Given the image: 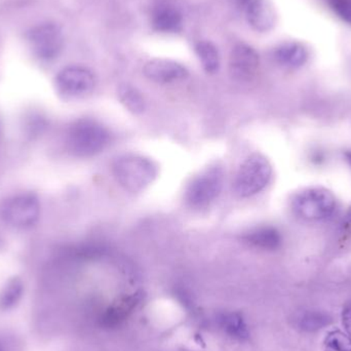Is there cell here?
Listing matches in <instances>:
<instances>
[{
    "mask_svg": "<svg viewBox=\"0 0 351 351\" xmlns=\"http://www.w3.org/2000/svg\"><path fill=\"white\" fill-rule=\"evenodd\" d=\"M291 210L299 220L307 223L326 222L333 218L338 202L331 190L325 187H307L293 194Z\"/></svg>",
    "mask_w": 351,
    "mask_h": 351,
    "instance_id": "obj_1",
    "label": "cell"
},
{
    "mask_svg": "<svg viewBox=\"0 0 351 351\" xmlns=\"http://www.w3.org/2000/svg\"><path fill=\"white\" fill-rule=\"evenodd\" d=\"M112 174L125 191L139 193L154 183L158 168L154 160L145 156L125 154L113 162Z\"/></svg>",
    "mask_w": 351,
    "mask_h": 351,
    "instance_id": "obj_2",
    "label": "cell"
},
{
    "mask_svg": "<svg viewBox=\"0 0 351 351\" xmlns=\"http://www.w3.org/2000/svg\"><path fill=\"white\" fill-rule=\"evenodd\" d=\"M109 139V132L99 121L90 119H78L72 123L68 131V149L76 158H93L106 148Z\"/></svg>",
    "mask_w": 351,
    "mask_h": 351,
    "instance_id": "obj_3",
    "label": "cell"
},
{
    "mask_svg": "<svg viewBox=\"0 0 351 351\" xmlns=\"http://www.w3.org/2000/svg\"><path fill=\"white\" fill-rule=\"evenodd\" d=\"M272 166L266 156L254 154L243 162L234 180V191L239 197L247 198L261 192L269 184Z\"/></svg>",
    "mask_w": 351,
    "mask_h": 351,
    "instance_id": "obj_4",
    "label": "cell"
},
{
    "mask_svg": "<svg viewBox=\"0 0 351 351\" xmlns=\"http://www.w3.org/2000/svg\"><path fill=\"white\" fill-rule=\"evenodd\" d=\"M41 206L33 193H20L10 196L0 202V219L14 229H29L40 218Z\"/></svg>",
    "mask_w": 351,
    "mask_h": 351,
    "instance_id": "obj_5",
    "label": "cell"
},
{
    "mask_svg": "<svg viewBox=\"0 0 351 351\" xmlns=\"http://www.w3.org/2000/svg\"><path fill=\"white\" fill-rule=\"evenodd\" d=\"M224 176V170L219 165H213L196 175L185 190L188 206L197 210L208 208L220 195Z\"/></svg>",
    "mask_w": 351,
    "mask_h": 351,
    "instance_id": "obj_6",
    "label": "cell"
},
{
    "mask_svg": "<svg viewBox=\"0 0 351 351\" xmlns=\"http://www.w3.org/2000/svg\"><path fill=\"white\" fill-rule=\"evenodd\" d=\"M28 41L37 58L43 61H53L64 49V35L57 24L45 23L34 27L28 33Z\"/></svg>",
    "mask_w": 351,
    "mask_h": 351,
    "instance_id": "obj_7",
    "label": "cell"
},
{
    "mask_svg": "<svg viewBox=\"0 0 351 351\" xmlns=\"http://www.w3.org/2000/svg\"><path fill=\"white\" fill-rule=\"evenodd\" d=\"M96 77L88 68L68 66L56 76V88L62 95L70 98L86 96L94 90Z\"/></svg>",
    "mask_w": 351,
    "mask_h": 351,
    "instance_id": "obj_8",
    "label": "cell"
},
{
    "mask_svg": "<svg viewBox=\"0 0 351 351\" xmlns=\"http://www.w3.org/2000/svg\"><path fill=\"white\" fill-rule=\"evenodd\" d=\"M260 57L257 51L247 43L233 47L229 58V72L237 82H250L259 69Z\"/></svg>",
    "mask_w": 351,
    "mask_h": 351,
    "instance_id": "obj_9",
    "label": "cell"
},
{
    "mask_svg": "<svg viewBox=\"0 0 351 351\" xmlns=\"http://www.w3.org/2000/svg\"><path fill=\"white\" fill-rule=\"evenodd\" d=\"M143 73L156 84H168L185 80L189 72L185 66L173 60L154 59L145 64Z\"/></svg>",
    "mask_w": 351,
    "mask_h": 351,
    "instance_id": "obj_10",
    "label": "cell"
},
{
    "mask_svg": "<svg viewBox=\"0 0 351 351\" xmlns=\"http://www.w3.org/2000/svg\"><path fill=\"white\" fill-rule=\"evenodd\" d=\"M245 12L250 26L258 32H268L276 25V12L268 0H252Z\"/></svg>",
    "mask_w": 351,
    "mask_h": 351,
    "instance_id": "obj_11",
    "label": "cell"
},
{
    "mask_svg": "<svg viewBox=\"0 0 351 351\" xmlns=\"http://www.w3.org/2000/svg\"><path fill=\"white\" fill-rule=\"evenodd\" d=\"M274 59L282 67L299 69L308 61L309 51L302 43L289 41L274 49Z\"/></svg>",
    "mask_w": 351,
    "mask_h": 351,
    "instance_id": "obj_12",
    "label": "cell"
},
{
    "mask_svg": "<svg viewBox=\"0 0 351 351\" xmlns=\"http://www.w3.org/2000/svg\"><path fill=\"white\" fill-rule=\"evenodd\" d=\"M141 293H135V294L129 295L119 299V302L109 307L105 311L102 315L103 326L105 327H117L119 324L123 323L127 317L135 311L136 307L140 304L142 301Z\"/></svg>",
    "mask_w": 351,
    "mask_h": 351,
    "instance_id": "obj_13",
    "label": "cell"
},
{
    "mask_svg": "<svg viewBox=\"0 0 351 351\" xmlns=\"http://www.w3.org/2000/svg\"><path fill=\"white\" fill-rule=\"evenodd\" d=\"M243 239L247 245L263 251H276L282 243V234L272 226L256 227L245 233Z\"/></svg>",
    "mask_w": 351,
    "mask_h": 351,
    "instance_id": "obj_14",
    "label": "cell"
},
{
    "mask_svg": "<svg viewBox=\"0 0 351 351\" xmlns=\"http://www.w3.org/2000/svg\"><path fill=\"white\" fill-rule=\"evenodd\" d=\"M220 329L232 339L245 341L249 339L250 332L245 319L237 313H223L217 317Z\"/></svg>",
    "mask_w": 351,
    "mask_h": 351,
    "instance_id": "obj_15",
    "label": "cell"
},
{
    "mask_svg": "<svg viewBox=\"0 0 351 351\" xmlns=\"http://www.w3.org/2000/svg\"><path fill=\"white\" fill-rule=\"evenodd\" d=\"M182 14L179 10L170 6L158 8L154 16V28L160 32L174 33L182 27Z\"/></svg>",
    "mask_w": 351,
    "mask_h": 351,
    "instance_id": "obj_16",
    "label": "cell"
},
{
    "mask_svg": "<svg viewBox=\"0 0 351 351\" xmlns=\"http://www.w3.org/2000/svg\"><path fill=\"white\" fill-rule=\"evenodd\" d=\"M196 53L202 67L208 73L214 74L220 68V55L214 43L202 40L196 45Z\"/></svg>",
    "mask_w": 351,
    "mask_h": 351,
    "instance_id": "obj_17",
    "label": "cell"
},
{
    "mask_svg": "<svg viewBox=\"0 0 351 351\" xmlns=\"http://www.w3.org/2000/svg\"><path fill=\"white\" fill-rule=\"evenodd\" d=\"M119 98L121 104L134 114H141L145 110L146 103L141 93L130 84L119 86Z\"/></svg>",
    "mask_w": 351,
    "mask_h": 351,
    "instance_id": "obj_18",
    "label": "cell"
},
{
    "mask_svg": "<svg viewBox=\"0 0 351 351\" xmlns=\"http://www.w3.org/2000/svg\"><path fill=\"white\" fill-rule=\"evenodd\" d=\"M24 291V285L19 278H12L6 282L0 293V309L8 311L20 301Z\"/></svg>",
    "mask_w": 351,
    "mask_h": 351,
    "instance_id": "obj_19",
    "label": "cell"
},
{
    "mask_svg": "<svg viewBox=\"0 0 351 351\" xmlns=\"http://www.w3.org/2000/svg\"><path fill=\"white\" fill-rule=\"evenodd\" d=\"M330 319L326 313L319 311H306L298 319V327L302 331L315 332L329 325Z\"/></svg>",
    "mask_w": 351,
    "mask_h": 351,
    "instance_id": "obj_20",
    "label": "cell"
},
{
    "mask_svg": "<svg viewBox=\"0 0 351 351\" xmlns=\"http://www.w3.org/2000/svg\"><path fill=\"white\" fill-rule=\"evenodd\" d=\"M326 346L333 351H351V337L342 332L334 331L326 339Z\"/></svg>",
    "mask_w": 351,
    "mask_h": 351,
    "instance_id": "obj_21",
    "label": "cell"
},
{
    "mask_svg": "<svg viewBox=\"0 0 351 351\" xmlns=\"http://www.w3.org/2000/svg\"><path fill=\"white\" fill-rule=\"evenodd\" d=\"M327 3L340 20L351 25V0H327Z\"/></svg>",
    "mask_w": 351,
    "mask_h": 351,
    "instance_id": "obj_22",
    "label": "cell"
},
{
    "mask_svg": "<svg viewBox=\"0 0 351 351\" xmlns=\"http://www.w3.org/2000/svg\"><path fill=\"white\" fill-rule=\"evenodd\" d=\"M343 325L346 326V331L351 337V305L343 311Z\"/></svg>",
    "mask_w": 351,
    "mask_h": 351,
    "instance_id": "obj_23",
    "label": "cell"
},
{
    "mask_svg": "<svg viewBox=\"0 0 351 351\" xmlns=\"http://www.w3.org/2000/svg\"><path fill=\"white\" fill-rule=\"evenodd\" d=\"M343 227L348 230H351V206L346 212V216H344Z\"/></svg>",
    "mask_w": 351,
    "mask_h": 351,
    "instance_id": "obj_24",
    "label": "cell"
},
{
    "mask_svg": "<svg viewBox=\"0 0 351 351\" xmlns=\"http://www.w3.org/2000/svg\"><path fill=\"white\" fill-rule=\"evenodd\" d=\"M251 1L252 0H237V4H239V6H241V8H243V10H245V6H247Z\"/></svg>",
    "mask_w": 351,
    "mask_h": 351,
    "instance_id": "obj_25",
    "label": "cell"
},
{
    "mask_svg": "<svg viewBox=\"0 0 351 351\" xmlns=\"http://www.w3.org/2000/svg\"><path fill=\"white\" fill-rule=\"evenodd\" d=\"M346 160H348V164H350V166L351 167V152H346Z\"/></svg>",
    "mask_w": 351,
    "mask_h": 351,
    "instance_id": "obj_26",
    "label": "cell"
},
{
    "mask_svg": "<svg viewBox=\"0 0 351 351\" xmlns=\"http://www.w3.org/2000/svg\"><path fill=\"white\" fill-rule=\"evenodd\" d=\"M1 245H3V243H2L1 239H0V247H1Z\"/></svg>",
    "mask_w": 351,
    "mask_h": 351,
    "instance_id": "obj_27",
    "label": "cell"
},
{
    "mask_svg": "<svg viewBox=\"0 0 351 351\" xmlns=\"http://www.w3.org/2000/svg\"><path fill=\"white\" fill-rule=\"evenodd\" d=\"M0 351H2L1 348H0Z\"/></svg>",
    "mask_w": 351,
    "mask_h": 351,
    "instance_id": "obj_28",
    "label": "cell"
}]
</instances>
